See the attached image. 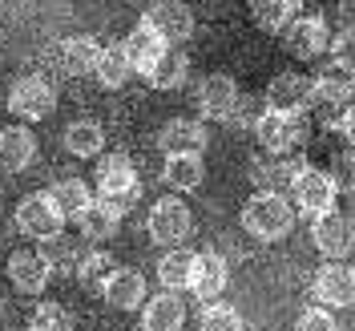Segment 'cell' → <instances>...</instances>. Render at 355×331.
<instances>
[{
    "mask_svg": "<svg viewBox=\"0 0 355 331\" xmlns=\"http://www.w3.org/2000/svg\"><path fill=\"white\" fill-rule=\"evenodd\" d=\"M243 226H246V235H254V239H263V243H279V239H287L291 226H295L291 198L287 194L259 190V194L246 198V206H243Z\"/></svg>",
    "mask_w": 355,
    "mask_h": 331,
    "instance_id": "1",
    "label": "cell"
},
{
    "mask_svg": "<svg viewBox=\"0 0 355 331\" xmlns=\"http://www.w3.org/2000/svg\"><path fill=\"white\" fill-rule=\"evenodd\" d=\"M137 198H141V182H137L133 162L125 154H105L97 162V202H105L121 219Z\"/></svg>",
    "mask_w": 355,
    "mask_h": 331,
    "instance_id": "2",
    "label": "cell"
},
{
    "mask_svg": "<svg viewBox=\"0 0 355 331\" xmlns=\"http://www.w3.org/2000/svg\"><path fill=\"white\" fill-rule=\"evenodd\" d=\"M254 133H259V142H263V150L270 158H283L291 150H299L303 142H307V117H299V113H270L263 110L254 117Z\"/></svg>",
    "mask_w": 355,
    "mask_h": 331,
    "instance_id": "3",
    "label": "cell"
},
{
    "mask_svg": "<svg viewBox=\"0 0 355 331\" xmlns=\"http://www.w3.org/2000/svg\"><path fill=\"white\" fill-rule=\"evenodd\" d=\"M146 230H150V239H154L157 246H178L190 230H194V214H190V206L178 198V194H166V198H157L154 206H150Z\"/></svg>",
    "mask_w": 355,
    "mask_h": 331,
    "instance_id": "4",
    "label": "cell"
},
{
    "mask_svg": "<svg viewBox=\"0 0 355 331\" xmlns=\"http://www.w3.org/2000/svg\"><path fill=\"white\" fill-rule=\"evenodd\" d=\"M291 186H295V206H291V210H299V214H307V219H323V214H331L335 210L339 190H335V182H331L327 170L303 166Z\"/></svg>",
    "mask_w": 355,
    "mask_h": 331,
    "instance_id": "5",
    "label": "cell"
},
{
    "mask_svg": "<svg viewBox=\"0 0 355 331\" xmlns=\"http://www.w3.org/2000/svg\"><path fill=\"white\" fill-rule=\"evenodd\" d=\"M61 210L53 206L49 198V190H37V194H24L17 202V230H21L24 239H37V243H49V239H57L61 235Z\"/></svg>",
    "mask_w": 355,
    "mask_h": 331,
    "instance_id": "6",
    "label": "cell"
},
{
    "mask_svg": "<svg viewBox=\"0 0 355 331\" xmlns=\"http://www.w3.org/2000/svg\"><path fill=\"white\" fill-rule=\"evenodd\" d=\"M141 24H146L166 49H174L178 41H190V37H194V12H190L186 4H178V0L150 4L146 17H141Z\"/></svg>",
    "mask_w": 355,
    "mask_h": 331,
    "instance_id": "7",
    "label": "cell"
},
{
    "mask_svg": "<svg viewBox=\"0 0 355 331\" xmlns=\"http://www.w3.org/2000/svg\"><path fill=\"white\" fill-rule=\"evenodd\" d=\"M315 105V81L307 73H279L266 85V110L270 113H303Z\"/></svg>",
    "mask_w": 355,
    "mask_h": 331,
    "instance_id": "8",
    "label": "cell"
},
{
    "mask_svg": "<svg viewBox=\"0 0 355 331\" xmlns=\"http://www.w3.org/2000/svg\"><path fill=\"white\" fill-rule=\"evenodd\" d=\"M327 44H331V28H327V21H319V17H295V21L283 28V49H287L295 61H315V57H323Z\"/></svg>",
    "mask_w": 355,
    "mask_h": 331,
    "instance_id": "9",
    "label": "cell"
},
{
    "mask_svg": "<svg viewBox=\"0 0 355 331\" xmlns=\"http://www.w3.org/2000/svg\"><path fill=\"white\" fill-rule=\"evenodd\" d=\"M8 279L24 295H41L49 287V279H53V259L37 246H21V251L8 255Z\"/></svg>",
    "mask_w": 355,
    "mask_h": 331,
    "instance_id": "10",
    "label": "cell"
},
{
    "mask_svg": "<svg viewBox=\"0 0 355 331\" xmlns=\"http://www.w3.org/2000/svg\"><path fill=\"white\" fill-rule=\"evenodd\" d=\"M8 110L21 121H44L57 110V93H53V85L44 77H21L12 85V93H8Z\"/></svg>",
    "mask_w": 355,
    "mask_h": 331,
    "instance_id": "11",
    "label": "cell"
},
{
    "mask_svg": "<svg viewBox=\"0 0 355 331\" xmlns=\"http://www.w3.org/2000/svg\"><path fill=\"white\" fill-rule=\"evenodd\" d=\"M311 243L327 263H343L352 255V219L339 210L323 214V219H311Z\"/></svg>",
    "mask_w": 355,
    "mask_h": 331,
    "instance_id": "12",
    "label": "cell"
},
{
    "mask_svg": "<svg viewBox=\"0 0 355 331\" xmlns=\"http://www.w3.org/2000/svg\"><path fill=\"white\" fill-rule=\"evenodd\" d=\"M239 101H243V93L234 85V77H226V73L202 77V85H198V113L202 117H210V121H230V117L239 113Z\"/></svg>",
    "mask_w": 355,
    "mask_h": 331,
    "instance_id": "13",
    "label": "cell"
},
{
    "mask_svg": "<svg viewBox=\"0 0 355 331\" xmlns=\"http://www.w3.org/2000/svg\"><path fill=\"white\" fill-rule=\"evenodd\" d=\"M315 299L327 307H352L355 299V275L347 263H323L315 271Z\"/></svg>",
    "mask_w": 355,
    "mask_h": 331,
    "instance_id": "14",
    "label": "cell"
},
{
    "mask_svg": "<svg viewBox=\"0 0 355 331\" xmlns=\"http://www.w3.org/2000/svg\"><path fill=\"white\" fill-rule=\"evenodd\" d=\"M141 328L146 331H182L186 328V299L178 291H157L141 303Z\"/></svg>",
    "mask_w": 355,
    "mask_h": 331,
    "instance_id": "15",
    "label": "cell"
},
{
    "mask_svg": "<svg viewBox=\"0 0 355 331\" xmlns=\"http://www.w3.org/2000/svg\"><path fill=\"white\" fill-rule=\"evenodd\" d=\"M37 158V137L28 126H4L0 130V170L4 174H21Z\"/></svg>",
    "mask_w": 355,
    "mask_h": 331,
    "instance_id": "16",
    "label": "cell"
},
{
    "mask_svg": "<svg viewBox=\"0 0 355 331\" xmlns=\"http://www.w3.org/2000/svg\"><path fill=\"white\" fill-rule=\"evenodd\" d=\"M162 150H166V158H174V154L202 158V150H206V126L194 121V117H174V121H166V126H162Z\"/></svg>",
    "mask_w": 355,
    "mask_h": 331,
    "instance_id": "17",
    "label": "cell"
},
{
    "mask_svg": "<svg viewBox=\"0 0 355 331\" xmlns=\"http://www.w3.org/2000/svg\"><path fill=\"white\" fill-rule=\"evenodd\" d=\"M315 81V105H347L352 101V61H327Z\"/></svg>",
    "mask_w": 355,
    "mask_h": 331,
    "instance_id": "18",
    "label": "cell"
},
{
    "mask_svg": "<svg viewBox=\"0 0 355 331\" xmlns=\"http://www.w3.org/2000/svg\"><path fill=\"white\" fill-rule=\"evenodd\" d=\"M222 287H226V259L214 255V251H202L194 255V271H190V287L198 299H218Z\"/></svg>",
    "mask_w": 355,
    "mask_h": 331,
    "instance_id": "19",
    "label": "cell"
},
{
    "mask_svg": "<svg viewBox=\"0 0 355 331\" xmlns=\"http://www.w3.org/2000/svg\"><path fill=\"white\" fill-rule=\"evenodd\" d=\"M105 299H110L117 311H137L146 303V279L137 275V271H125V266H117L110 275V283L101 291Z\"/></svg>",
    "mask_w": 355,
    "mask_h": 331,
    "instance_id": "20",
    "label": "cell"
},
{
    "mask_svg": "<svg viewBox=\"0 0 355 331\" xmlns=\"http://www.w3.org/2000/svg\"><path fill=\"white\" fill-rule=\"evenodd\" d=\"M202 178H206V166H202V158L194 154H174L166 158V170H162V182L178 190V194H190V190H198Z\"/></svg>",
    "mask_w": 355,
    "mask_h": 331,
    "instance_id": "21",
    "label": "cell"
},
{
    "mask_svg": "<svg viewBox=\"0 0 355 331\" xmlns=\"http://www.w3.org/2000/svg\"><path fill=\"white\" fill-rule=\"evenodd\" d=\"M190 271H194V251L186 246H170L162 259H157V279H162V291H182L190 287Z\"/></svg>",
    "mask_w": 355,
    "mask_h": 331,
    "instance_id": "22",
    "label": "cell"
},
{
    "mask_svg": "<svg viewBox=\"0 0 355 331\" xmlns=\"http://www.w3.org/2000/svg\"><path fill=\"white\" fill-rule=\"evenodd\" d=\"M186 73H190L186 53H182V49H162V53H157V61L146 69L141 77H146L154 89H178L182 81H186Z\"/></svg>",
    "mask_w": 355,
    "mask_h": 331,
    "instance_id": "23",
    "label": "cell"
},
{
    "mask_svg": "<svg viewBox=\"0 0 355 331\" xmlns=\"http://www.w3.org/2000/svg\"><path fill=\"white\" fill-rule=\"evenodd\" d=\"M97 53H101V44L81 33V37H65L57 57H61V69H65V73L85 77V73H93V65H97Z\"/></svg>",
    "mask_w": 355,
    "mask_h": 331,
    "instance_id": "24",
    "label": "cell"
},
{
    "mask_svg": "<svg viewBox=\"0 0 355 331\" xmlns=\"http://www.w3.org/2000/svg\"><path fill=\"white\" fill-rule=\"evenodd\" d=\"M77 226H81V239H89V243H105V239H113L117 235V226H121V219L113 214L105 202H89L85 210L77 214Z\"/></svg>",
    "mask_w": 355,
    "mask_h": 331,
    "instance_id": "25",
    "label": "cell"
},
{
    "mask_svg": "<svg viewBox=\"0 0 355 331\" xmlns=\"http://www.w3.org/2000/svg\"><path fill=\"white\" fill-rule=\"evenodd\" d=\"M93 77L101 81V89H121L125 85V81L133 77V65H130V57H125V49H121V44L101 49V53H97V65H93Z\"/></svg>",
    "mask_w": 355,
    "mask_h": 331,
    "instance_id": "26",
    "label": "cell"
},
{
    "mask_svg": "<svg viewBox=\"0 0 355 331\" xmlns=\"http://www.w3.org/2000/svg\"><path fill=\"white\" fill-rule=\"evenodd\" d=\"M49 198H53V206L61 210V219L77 222V214H81L89 202H93V190H89L81 178H61V182L49 190Z\"/></svg>",
    "mask_w": 355,
    "mask_h": 331,
    "instance_id": "27",
    "label": "cell"
},
{
    "mask_svg": "<svg viewBox=\"0 0 355 331\" xmlns=\"http://www.w3.org/2000/svg\"><path fill=\"white\" fill-rule=\"evenodd\" d=\"M65 150L73 158H101V150H105V130L97 121H73L65 130Z\"/></svg>",
    "mask_w": 355,
    "mask_h": 331,
    "instance_id": "28",
    "label": "cell"
},
{
    "mask_svg": "<svg viewBox=\"0 0 355 331\" xmlns=\"http://www.w3.org/2000/svg\"><path fill=\"white\" fill-rule=\"evenodd\" d=\"M303 170V162H295L291 154L283 158H266V162H254V182H259V190H270V194H279V186L283 182H295V174Z\"/></svg>",
    "mask_w": 355,
    "mask_h": 331,
    "instance_id": "29",
    "label": "cell"
},
{
    "mask_svg": "<svg viewBox=\"0 0 355 331\" xmlns=\"http://www.w3.org/2000/svg\"><path fill=\"white\" fill-rule=\"evenodd\" d=\"M121 49H125V57H130L133 73H146V69H150V65L157 61V53H162L166 44L157 41V37L150 33V28H146V24H137L130 37L121 41Z\"/></svg>",
    "mask_w": 355,
    "mask_h": 331,
    "instance_id": "30",
    "label": "cell"
},
{
    "mask_svg": "<svg viewBox=\"0 0 355 331\" xmlns=\"http://www.w3.org/2000/svg\"><path fill=\"white\" fill-rule=\"evenodd\" d=\"M113 271H117V263H113L105 251H89L85 259H81V266H77V283H81L89 295H101Z\"/></svg>",
    "mask_w": 355,
    "mask_h": 331,
    "instance_id": "31",
    "label": "cell"
},
{
    "mask_svg": "<svg viewBox=\"0 0 355 331\" xmlns=\"http://www.w3.org/2000/svg\"><path fill=\"white\" fill-rule=\"evenodd\" d=\"M295 12H299V4H291V0H259V4H250L254 24L266 28V33H283L295 21Z\"/></svg>",
    "mask_w": 355,
    "mask_h": 331,
    "instance_id": "32",
    "label": "cell"
},
{
    "mask_svg": "<svg viewBox=\"0 0 355 331\" xmlns=\"http://www.w3.org/2000/svg\"><path fill=\"white\" fill-rule=\"evenodd\" d=\"M198 331H243V315L230 303H210V307L202 311Z\"/></svg>",
    "mask_w": 355,
    "mask_h": 331,
    "instance_id": "33",
    "label": "cell"
},
{
    "mask_svg": "<svg viewBox=\"0 0 355 331\" xmlns=\"http://www.w3.org/2000/svg\"><path fill=\"white\" fill-rule=\"evenodd\" d=\"M28 328L33 331H69V315L61 303H37L28 315Z\"/></svg>",
    "mask_w": 355,
    "mask_h": 331,
    "instance_id": "34",
    "label": "cell"
},
{
    "mask_svg": "<svg viewBox=\"0 0 355 331\" xmlns=\"http://www.w3.org/2000/svg\"><path fill=\"white\" fill-rule=\"evenodd\" d=\"M295 331H339V323H335V315L327 307H307L299 315Z\"/></svg>",
    "mask_w": 355,
    "mask_h": 331,
    "instance_id": "35",
    "label": "cell"
},
{
    "mask_svg": "<svg viewBox=\"0 0 355 331\" xmlns=\"http://www.w3.org/2000/svg\"><path fill=\"white\" fill-rule=\"evenodd\" d=\"M327 174H331L335 190H352V150H343V154L335 158V166Z\"/></svg>",
    "mask_w": 355,
    "mask_h": 331,
    "instance_id": "36",
    "label": "cell"
},
{
    "mask_svg": "<svg viewBox=\"0 0 355 331\" xmlns=\"http://www.w3.org/2000/svg\"><path fill=\"white\" fill-rule=\"evenodd\" d=\"M0 315H4V299H0Z\"/></svg>",
    "mask_w": 355,
    "mask_h": 331,
    "instance_id": "37",
    "label": "cell"
},
{
    "mask_svg": "<svg viewBox=\"0 0 355 331\" xmlns=\"http://www.w3.org/2000/svg\"><path fill=\"white\" fill-rule=\"evenodd\" d=\"M24 331H33V328H24Z\"/></svg>",
    "mask_w": 355,
    "mask_h": 331,
    "instance_id": "38",
    "label": "cell"
}]
</instances>
